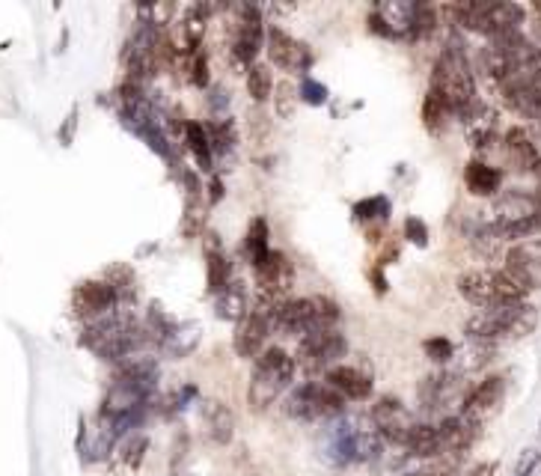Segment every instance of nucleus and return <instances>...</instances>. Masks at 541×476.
<instances>
[{
  "instance_id": "32",
  "label": "nucleus",
  "mask_w": 541,
  "mask_h": 476,
  "mask_svg": "<svg viewBox=\"0 0 541 476\" xmlns=\"http://www.w3.org/2000/svg\"><path fill=\"white\" fill-rule=\"evenodd\" d=\"M390 212H393V206H390V200L384 194H375V197H366V200L354 203V221L363 224V227H369V224L384 227L390 221Z\"/></svg>"
},
{
  "instance_id": "3",
  "label": "nucleus",
  "mask_w": 541,
  "mask_h": 476,
  "mask_svg": "<svg viewBox=\"0 0 541 476\" xmlns=\"http://www.w3.org/2000/svg\"><path fill=\"white\" fill-rule=\"evenodd\" d=\"M536 328H539V310L533 304L521 301V304H503V307L479 310L476 316L467 319L464 337L497 346V343H506V340H524Z\"/></svg>"
},
{
  "instance_id": "33",
  "label": "nucleus",
  "mask_w": 541,
  "mask_h": 476,
  "mask_svg": "<svg viewBox=\"0 0 541 476\" xmlns=\"http://www.w3.org/2000/svg\"><path fill=\"white\" fill-rule=\"evenodd\" d=\"M440 24V9L432 3H414V18H411V30L408 39L411 42H426Z\"/></svg>"
},
{
  "instance_id": "4",
  "label": "nucleus",
  "mask_w": 541,
  "mask_h": 476,
  "mask_svg": "<svg viewBox=\"0 0 541 476\" xmlns=\"http://www.w3.org/2000/svg\"><path fill=\"white\" fill-rule=\"evenodd\" d=\"M295 372H298L295 357L280 346H268L253 360V372H250V384H247L250 411H256V414L268 411L286 390H292Z\"/></svg>"
},
{
  "instance_id": "17",
  "label": "nucleus",
  "mask_w": 541,
  "mask_h": 476,
  "mask_svg": "<svg viewBox=\"0 0 541 476\" xmlns=\"http://www.w3.org/2000/svg\"><path fill=\"white\" fill-rule=\"evenodd\" d=\"M500 149H503L509 167H515L518 173H530V176L541 173V137L536 131H530L524 125H512L500 137Z\"/></svg>"
},
{
  "instance_id": "9",
  "label": "nucleus",
  "mask_w": 541,
  "mask_h": 476,
  "mask_svg": "<svg viewBox=\"0 0 541 476\" xmlns=\"http://www.w3.org/2000/svg\"><path fill=\"white\" fill-rule=\"evenodd\" d=\"M348 355V340L345 334L336 328V331H316V334H307L304 340H298V352H295V366L304 369L310 378L313 375H325L327 369L339 366Z\"/></svg>"
},
{
  "instance_id": "20",
  "label": "nucleus",
  "mask_w": 541,
  "mask_h": 476,
  "mask_svg": "<svg viewBox=\"0 0 541 476\" xmlns=\"http://www.w3.org/2000/svg\"><path fill=\"white\" fill-rule=\"evenodd\" d=\"M322 381L330 384L345 402H363L372 396V387H375V375L366 363H345V360L327 369Z\"/></svg>"
},
{
  "instance_id": "30",
  "label": "nucleus",
  "mask_w": 541,
  "mask_h": 476,
  "mask_svg": "<svg viewBox=\"0 0 541 476\" xmlns=\"http://www.w3.org/2000/svg\"><path fill=\"white\" fill-rule=\"evenodd\" d=\"M268 238H271V230H268V221H265V218H253V221L247 224L241 250H244V259L250 262V268H256L259 262H265V256L274 250Z\"/></svg>"
},
{
  "instance_id": "39",
  "label": "nucleus",
  "mask_w": 541,
  "mask_h": 476,
  "mask_svg": "<svg viewBox=\"0 0 541 476\" xmlns=\"http://www.w3.org/2000/svg\"><path fill=\"white\" fill-rule=\"evenodd\" d=\"M405 238H408L411 244H417V247H426V244H429V227H426V221L408 218V221H405Z\"/></svg>"
},
{
  "instance_id": "18",
  "label": "nucleus",
  "mask_w": 541,
  "mask_h": 476,
  "mask_svg": "<svg viewBox=\"0 0 541 476\" xmlns=\"http://www.w3.org/2000/svg\"><path fill=\"white\" fill-rule=\"evenodd\" d=\"M503 271L515 277L527 292L541 289V238H524L506 247Z\"/></svg>"
},
{
  "instance_id": "41",
  "label": "nucleus",
  "mask_w": 541,
  "mask_h": 476,
  "mask_svg": "<svg viewBox=\"0 0 541 476\" xmlns=\"http://www.w3.org/2000/svg\"><path fill=\"white\" fill-rule=\"evenodd\" d=\"M212 194H209V203H217V200H223V182L220 179H212Z\"/></svg>"
},
{
  "instance_id": "5",
  "label": "nucleus",
  "mask_w": 541,
  "mask_h": 476,
  "mask_svg": "<svg viewBox=\"0 0 541 476\" xmlns=\"http://www.w3.org/2000/svg\"><path fill=\"white\" fill-rule=\"evenodd\" d=\"M440 15H449L452 27H464V30L482 33L485 39H497L503 33H515L527 21V9L521 3H476V0H470V3L443 6Z\"/></svg>"
},
{
  "instance_id": "24",
  "label": "nucleus",
  "mask_w": 541,
  "mask_h": 476,
  "mask_svg": "<svg viewBox=\"0 0 541 476\" xmlns=\"http://www.w3.org/2000/svg\"><path fill=\"white\" fill-rule=\"evenodd\" d=\"M464 185L473 197H485V200H494L503 188V170L482 161V158H473L467 161L464 167Z\"/></svg>"
},
{
  "instance_id": "19",
  "label": "nucleus",
  "mask_w": 541,
  "mask_h": 476,
  "mask_svg": "<svg viewBox=\"0 0 541 476\" xmlns=\"http://www.w3.org/2000/svg\"><path fill=\"white\" fill-rule=\"evenodd\" d=\"M369 423L375 426V432H378L387 444H399V447H402V441L408 438V432H411V426H414L417 420L411 417V411H408V405H405L402 399H396V396H381V399L372 405V411H369Z\"/></svg>"
},
{
  "instance_id": "25",
  "label": "nucleus",
  "mask_w": 541,
  "mask_h": 476,
  "mask_svg": "<svg viewBox=\"0 0 541 476\" xmlns=\"http://www.w3.org/2000/svg\"><path fill=\"white\" fill-rule=\"evenodd\" d=\"M250 313V295H247V286L244 280L232 277L220 292L215 295V316L223 322H232L238 325L244 316Z\"/></svg>"
},
{
  "instance_id": "22",
  "label": "nucleus",
  "mask_w": 541,
  "mask_h": 476,
  "mask_svg": "<svg viewBox=\"0 0 541 476\" xmlns=\"http://www.w3.org/2000/svg\"><path fill=\"white\" fill-rule=\"evenodd\" d=\"M200 343H203V325L182 319V322H170V328L161 334L155 349L170 360H185L200 349Z\"/></svg>"
},
{
  "instance_id": "31",
  "label": "nucleus",
  "mask_w": 541,
  "mask_h": 476,
  "mask_svg": "<svg viewBox=\"0 0 541 476\" xmlns=\"http://www.w3.org/2000/svg\"><path fill=\"white\" fill-rule=\"evenodd\" d=\"M274 87H277V81H274L271 66H265V63H253V66L247 69V96L253 99V105L265 108V102L274 96Z\"/></svg>"
},
{
  "instance_id": "34",
  "label": "nucleus",
  "mask_w": 541,
  "mask_h": 476,
  "mask_svg": "<svg viewBox=\"0 0 541 476\" xmlns=\"http://www.w3.org/2000/svg\"><path fill=\"white\" fill-rule=\"evenodd\" d=\"M452 119H455V114L446 108V102L429 90L426 99H423V125L429 128V134H443Z\"/></svg>"
},
{
  "instance_id": "12",
  "label": "nucleus",
  "mask_w": 541,
  "mask_h": 476,
  "mask_svg": "<svg viewBox=\"0 0 541 476\" xmlns=\"http://www.w3.org/2000/svg\"><path fill=\"white\" fill-rule=\"evenodd\" d=\"M119 304H131V301H125L105 277L102 280L99 277L96 280H84V283H78L72 289V310L84 322V328L110 316Z\"/></svg>"
},
{
  "instance_id": "1",
  "label": "nucleus",
  "mask_w": 541,
  "mask_h": 476,
  "mask_svg": "<svg viewBox=\"0 0 541 476\" xmlns=\"http://www.w3.org/2000/svg\"><path fill=\"white\" fill-rule=\"evenodd\" d=\"M429 90L446 102V108L461 117L479 96H476V72L467 57V48L458 36H449L440 54L434 57Z\"/></svg>"
},
{
  "instance_id": "27",
  "label": "nucleus",
  "mask_w": 541,
  "mask_h": 476,
  "mask_svg": "<svg viewBox=\"0 0 541 476\" xmlns=\"http://www.w3.org/2000/svg\"><path fill=\"white\" fill-rule=\"evenodd\" d=\"M146 450H149V438L146 435H137V432H128L119 438L116 450H113V468L119 476H131L140 471L143 459H146Z\"/></svg>"
},
{
  "instance_id": "15",
  "label": "nucleus",
  "mask_w": 541,
  "mask_h": 476,
  "mask_svg": "<svg viewBox=\"0 0 541 476\" xmlns=\"http://www.w3.org/2000/svg\"><path fill=\"white\" fill-rule=\"evenodd\" d=\"M265 45V12L253 3H244L238 9L235 33H232V60L238 66H253L259 51Z\"/></svg>"
},
{
  "instance_id": "38",
  "label": "nucleus",
  "mask_w": 541,
  "mask_h": 476,
  "mask_svg": "<svg viewBox=\"0 0 541 476\" xmlns=\"http://www.w3.org/2000/svg\"><path fill=\"white\" fill-rule=\"evenodd\" d=\"M298 96H301V102L319 108V105H325L327 102V87L325 84H319V81H313V78H304L301 87H298Z\"/></svg>"
},
{
  "instance_id": "26",
  "label": "nucleus",
  "mask_w": 541,
  "mask_h": 476,
  "mask_svg": "<svg viewBox=\"0 0 541 476\" xmlns=\"http://www.w3.org/2000/svg\"><path fill=\"white\" fill-rule=\"evenodd\" d=\"M494 352H497L494 343H482V340H467V337H464V346H455V355H452L446 369H452V372H458V375L467 378L470 372L485 369V366L491 363Z\"/></svg>"
},
{
  "instance_id": "42",
  "label": "nucleus",
  "mask_w": 541,
  "mask_h": 476,
  "mask_svg": "<svg viewBox=\"0 0 541 476\" xmlns=\"http://www.w3.org/2000/svg\"><path fill=\"white\" fill-rule=\"evenodd\" d=\"M533 12H536V24H533V27H536V36H539V42H541V3L533 6Z\"/></svg>"
},
{
  "instance_id": "36",
  "label": "nucleus",
  "mask_w": 541,
  "mask_h": 476,
  "mask_svg": "<svg viewBox=\"0 0 541 476\" xmlns=\"http://www.w3.org/2000/svg\"><path fill=\"white\" fill-rule=\"evenodd\" d=\"M423 352H426V357H429L432 363H437V366H449V360L455 355V343L446 340V337H432V340L423 343Z\"/></svg>"
},
{
  "instance_id": "40",
  "label": "nucleus",
  "mask_w": 541,
  "mask_h": 476,
  "mask_svg": "<svg viewBox=\"0 0 541 476\" xmlns=\"http://www.w3.org/2000/svg\"><path fill=\"white\" fill-rule=\"evenodd\" d=\"M497 474V465L494 462H479V465H470V468H458L452 476H494Z\"/></svg>"
},
{
  "instance_id": "11",
  "label": "nucleus",
  "mask_w": 541,
  "mask_h": 476,
  "mask_svg": "<svg viewBox=\"0 0 541 476\" xmlns=\"http://www.w3.org/2000/svg\"><path fill=\"white\" fill-rule=\"evenodd\" d=\"M506 393H509L506 375H488V378H482L476 387L467 390V396H464L458 414H464L470 423H476V426L482 429L485 423H491V420L503 411Z\"/></svg>"
},
{
  "instance_id": "37",
  "label": "nucleus",
  "mask_w": 541,
  "mask_h": 476,
  "mask_svg": "<svg viewBox=\"0 0 541 476\" xmlns=\"http://www.w3.org/2000/svg\"><path fill=\"white\" fill-rule=\"evenodd\" d=\"M512 476H541V450L539 447H527L521 450Z\"/></svg>"
},
{
  "instance_id": "23",
  "label": "nucleus",
  "mask_w": 541,
  "mask_h": 476,
  "mask_svg": "<svg viewBox=\"0 0 541 476\" xmlns=\"http://www.w3.org/2000/svg\"><path fill=\"white\" fill-rule=\"evenodd\" d=\"M200 241H203V259H206V283H209V292L217 295L232 280V265H229V256H226L223 241L217 233L206 230Z\"/></svg>"
},
{
  "instance_id": "35",
  "label": "nucleus",
  "mask_w": 541,
  "mask_h": 476,
  "mask_svg": "<svg viewBox=\"0 0 541 476\" xmlns=\"http://www.w3.org/2000/svg\"><path fill=\"white\" fill-rule=\"evenodd\" d=\"M274 105H277V114L283 119L295 117V108H298V102H301V96H298V87L292 84V81H280L277 87H274Z\"/></svg>"
},
{
  "instance_id": "2",
  "label": "nucleus",
  "mask_w": 541,
  "mask_h": 476,
  "mask_svg": "<svg viewBox=\"0 0 541 476\" xmlns=\"http://www.w3.org/2000/svg\"><path fill=\"white\" fill-rule=\"evenodd\" d=\"M325 429V459L336 468L372 465L384 447V438L375 432L369 417L363 420V417H354L345 411L342 417L330 420Z\"/></svg>"
},
{
  "instance_id": "14",
  "label": "nucleus",
  "mask_w": 541,
  "mask_h": 476,
  "mask_svg": "<svg viewBox=\"0 0 541 476\" xmlns=\"http://www.w3.org/2000/svg\"><path fill=\"white\" fill-rule=\"evenodd\" d=\"M265 51L271 66L289 72V75H304L313 69V48L301 39H295L292 33H286L283 27H268L265 30Z\"/></svg>"
},
{
  "instance_id": "28",
  "label": "nucleus",
  "mask_w": 541,
  "mask_h": 476,
  "mask_svg": "<svg viewBox=\"0 0 541 476\" xmlns=\"http://www.w3.org/2000/svg\"><path fill=\"white\" fill-rule=\"evenodd\" d=\"M203 426H206L209 438L215 441L217 447H226L235 438V414L220 399H209L203 405Z\"/></svg>"
},
{
  "instance_id": "21",
  "label": "nucleus",
  "mask_w": 541,
  "mask_h": 476,
  "mask_svg": "<svg viewBox=\"0 0 541 476\" xmlns=\"http://www.w3.org/2000/svg\"><path fill=\"white\" fill-rule=\"evenodd\" d=\"M461 122H464V131H467V140H470V146L479 152V155H485V152H491L497 143H500V119H497V111L488 105V102H482V99H476L464 114H461Z\"/></svg>"
},
{
  "instance_id": "16",
  "label": "nucleus",
  "mask_w": 541,
  "mask_h": 476,
  "mask_svg": "<svg viewBox=\"0 0 541 476\" xmlns=\"http://www.w3.org/2000/svg\"><path fill=\"white\" fill-rule=\"evenodd\" d=\"M434 429H437V450H440L437 462H464V456L473 450V444L482 435V429L470 423L464 414L440 417Z\"/></svg>"
},
{
  "instance_id": "6",
  "label": "nucleus",
  "mask_w": 541,
  "mask_h": 476,
  "mask_svg": "<svg viewBox=\"0 0 541 476\" xmlns=\"http://www.w3.org/2000/svg\"><path fill=\"white\" fill-rule=\"evenodd\" d=\"M339 322H342L339 304L325 295L289 298L274 313V331H280L286 337H298V340H304L307 334H316V331H336Z\"/></svg>"
},
{
  "instance_id": "10",
  "label": "nucleus",
  "mask_w": 541,
  "mask_h": 476,
  "mask_svg": "<svg viewBox=\"0 0 541 476\" xmlns=\"http://www.w3.org/2000/svg\"><path fill=\"white\" fill-rule=\"evenodd\" d=\"M467 381H464V375H458V372H452V369H437L432 375H426L423 381H420V387H417V399H420V405H423V411H429V414H443V417H449L452 411L449 408H461V402H464V396H467Z\"/></svg>"
},
{
  "instance_id": "8",
  "label": "nucleus",
  "mask_w": 541,
  "mask_h": 476,
  "mask_svg": "<svg viewBox=\"0 0 541 476\" xmlns=\"http://www.w3.org/2000/svg\"><path fill=\"white\" fill-rule=\"evenodd\" d=\"M345 405L348 402L330 384H325L322 378H310V381L289 390L286 414L301 420V423H322V426H327L330 420L345 414Z\"/></svg>"
},
{
  "instance_id": "29",
  "label": "nucleus",
  "mask_w": 541,
  "mask_h": 476,
  "mask_svg": "<svg viewBox=\"0 0 541 476\" xmlns=\"http://www.w3.org/2000/svg\"><path fill=\"white\" fill-rule=\"evenodd\" d=\"M182 143H185V149L194 155V161H197V167H200L203 173H212V170H215V152H212V143H209V134H206V125H203V122L188 119V122L182 125Z\"/></svg>"
},
{
  "instance_id": "13",
  "label": "nucleus",
  "mask_w": 541,
  "mask_h": 476,
  "mask_svg": "<svg viewBox=\"0 0 541 476\" xmlns=\"http://www.w3.org/2000/svg\"><path fill=\"white\" fill-rule=\"evenodd\" d=\"M274 313L277 310L250 301V313L235 325V337H232V349L241 360H256L268 349V337L274 334Z\"/></svg>"
},
{
  "instance_id": "7",
  "label": "nucleus",
  "mask_w": 541,
  "mask_h": 476,
  "mask_svg": "<svg viewBox=\"0 0 541 476\" xmlns=\"http://www.w3.org/2000/svg\"><path fill=\"white\" fill-rule=\"evenodd\" d=\"M458 295L467 304L488 310V307H503V304H521L527 301L530 292L503 268H470L458 277Z\"/></svg>"
}]
</instances>
